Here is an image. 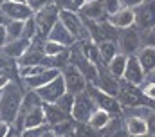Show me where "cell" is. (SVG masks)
<instances>
[{
	"label": "cell",
	"instance_id": "obj_13",
	"mask_svg": "<svg viewBox=\"0 0 155 137\" xmlns=\"http://www.w3.org/2000/svg\"><path fill=\"white\" fill-rule=\"evenodd\" d=\"M60 76V70L58 68H45V70H41L40 74L36 76H33V78H27V79H22V83H24V87L27 89V90H36V89H41V87H45L47 83H51L52 79H56Z\"/></svg>",
	"mask_w": 155,
	"mask_h": 137
},
{
	"label": "cell",
	"instance_id": "obj_31",
	"mask_svg": "<svg viewBox=\"0 0 155 137\" xmlns=\"http://www.w3.org/2000/svg\"><path fill=\"white\" fill-rule=\"evenodd\" d=\"M51 2H52V0H25V4H27V5H29L33 11H35V13H36V11H40L41 7L49 5Z\"/></svg>",
	"mask_w": 155,
	"mask_h": 137
},
{
	"label": "cell",
	"instance_id": "obj_34",
	"mask_svg": "<svg viewBox=\"0 0 155 137\" xmlns=\"http://www.w3.org/2000/svg\"><path fill=\"white\" fill-rule=\"evenodd\" d=\"M9 130H11V125L5 123V121H0V137H7Z\"/></svg>",
	"mask_w": 155,
	"mask_h": 137
},
{
	"label": "cell",
	"instance_id": "obj_3",
	"mask_svg": "<svg viewBox=\"0 0 155 137\" xmlns=\"http://www.w3.org/2000/svg\"><path fill=\"white\" fill-rule=\"evenodd\" d=\"M58 15H60V7L54 2H51L49 5L41 7L40 11L33 15V20L36 24V38H40V40L47 38V34L51 33V29L58 22Z\"/></svg>",
	"mask_w": 155,
	"mask_h": 137
},
{
	"label": "cell",
	"instance_id": "obj_17",
	"mask_svg": "<svg viewBox=\"0 0 155 137\" xmlns=\"http://www.w3.org/2000/svg\"><path fill=\"white\" fill-rule=\"evenodd\" d=\"M29 47H31V42H29V40L18 38V40H15V42H7V43L4 45V49H0V51H2V54H4L5 58L20 60V58L25 54V51H27Z\"/></svg>",
	"mask_w": 155,
	"mask_h": 137
},
{
	"label": "cell",
	"instance_id": "obj_6",
	"mask_svg": "<svg viewBox=\"0 0 155 137\" xmlns=\"http://www.w3.org/2000/svg\"><path fill=\"white\" fill-rule=\"evenodd\" d=\"M134 25L141 33L155 29V0H144L134 9Z\"/></svg>",
	"mask_w": 155,
	"mask_h": 137
},
{
	"label": "cell",
	"instance_id": "obj_9",
	"mask_svg": "<svg viewBox=\"0 0 155 137\" xmlns=\"http://www.w3.org/2000/svg\"><path fill=\"white\" fill-rule=\"evenodd\" d=\"M85 22H92V24H103L108 22V13L105 9L103 0H87V4L79 9L78 13Z\"/></svg>",
	"mask_w": 155,
	"mask_h": 137
},
{
	"label": "cell",
	"instance_id": "obj_32",
	"mask_svg": "<svg viewBox=\"0 0 155 137\" xmlns=\"http://www.w3.org/2000/svg\"><path fill=\"white\" fill-rule=\"evenodd\" d=\"M144 119H146V126H148V135L155 137V112L153 110H150L148 115H146Z\"/></svg>",
	"mask_w": 155,
	"mask_h": 137
},
{
	"label": "cell",
	"instance_id": "obj_26",
	"mask_svg": "<svg viewBox=\"0 0 155 137\" xmlns=\"http://www.w3.org/2000/svg\"><path fill=\"white\" fill-rule=\"evenodd\" d=\"M56 106H60L65 114H69L71 115V110H72V105H74V94H71V92H65L58 101L54 103Z\"/></svg>",
	"mask_w": 155,
	"mask_h": 137
},
{
	"label": "cell",
	"instance_id": "obj_30",
	"mask_svg": "<svg viewBox=\"0 0 155 137\" xmlns=\"http://www.w3.org/2000/svg\"><path fill=\"white\" fill-rule=\"evenodd\" d=\"M103 4H105V9H107L108 16H110V15H114V13H117V11L123 7L121 0H103Z\"/></svg>",
	"mask_w": 155,
	"mask_h": 137
},
{
	"label": "cell",
	"instance_id": "obj_19",
	"mask_svg": "<svg viewBox=\"0 0 155 137\" xmlns=\"http://www.w3.org/2000/svg\"><path fill=\"white\" fill-rule=\"evenodd\" d=\"M135 58L141 63V67H143L146 76H150L155 70V49L153 47H141V51L137 52Z\"/></svg>",
	"mask_w": 155,
	"mask_h": 137
},
{
	"label": "cell",
	"instance_id": "obj_37",
	"mask_svg": "<svg viewBox=\"0 0 155 137\" xmlns=\"http://www.w3.org/2000/svg\"><path fill=\"white\" fill-rule=\"evenodd\" d=\"M85 4H87V0H72V11H79Z\"/></svg>",
	"mask_w": 155,
	"mask_h": 137
},
{
	"label": "cell",
	"instance_id": "obj_14",
	"mask_svg": "<svg viewBox=\"0 0 155 137\" xmlns=\"http://www.w3.org/2000/svg\"><path fill=\"white\" fill-rule=\"evenodd\" d=\"M41 108H43V115H45V125L49 128H54V126H58V125H61V123H65V121L71 119V115L65 114L54 103H43Z\"/></svg>",
	"mask_w": 155,
	"mask_h": 137
},
{
	"label": "cell",
	"instance_id": "obj_4",
	"mask_svg": "<svg viewBox=\"0 0 155 137\" xmlns=\"http://www.w3.org/2000/svg\"><path fill=\"white\" fill-rule=\"evenodd\" d=\"M117 45H119V52H123L124 56H137V52L143 47L141 31L135 25L128 27V29H123L117 36Z\"/></svg>",
	"mask_w": 155,
	"mask_h": 137
},
{
	"label": "cell",
	"instance_id": "obj_43",
	"mask_svg": "<svg viewBox=\"0 0 155 137\" xmlns=\"http://www.w3.org/2000/svg\"><path fill=\"white\" fill-rule=\"evenodd\" d=\"M0 2H4V0H0Z\"/></svg>",
	"mask_w": 155,
	"mask_h": 137
},
{
	"label": "cell",
	"instance_id": "obj_18",
	"mask_svg": "<svg viewBox=\"0 0 155 137\" xmlns=\"http://www.w3.org/2000/svg\"><path fill=\"white\" fill-rule=\"evenodd\" d=\"M124 130L128 132L130 137H143L148 135V126L146 119L143 115H128L124 121Z\"/></svg>",
	"mask_w": 155,
	"mask_h": 137
},
{
	"label": "cell",
	"instance_id": "obj_7",
	"mask_svg": "<svg viewBox=\"0 0 155 137\" xmlns=\"http://www.w3.org/2000/svg\"><path fill=\"white\" fill-rule=\"evenodd\" d=\"M87 92H88L90 98L94 99L96 108L105 110V112H108L110 115H116V114H121V112H123V108H121V105L117 101V98L107 94V92H103V90L97 89L96 85H90V83H88V85H87Z\"/></svg>",
	"mask_w": 155,
	"mask_h": 137
},
{
	"label": "cell",
	"instance_id": "obj_21",
	"mask_svg": "<svg viewBox=\"0 0 155 137\" xmlns=\"http://www.w3.org/2000/svg\"><path fill=\"white\" fill-rule=\"evenodd\" d=\"M112 117L114 115H110L108 112H105V110H99V108H96V112L90 115V119H88V125L96 130V132H103L108 125H110V121H112Z\"/></svg>",
	"mask_w": 155,
	"mask_h": 137
},
{
	"label": "cell",
	"instance_id": "obj_36",
	"mask_svg": "<svg viewBox=\"0 0 155 137\" xmlns=\"http://www.w3.org/2000/svg\"><path fill=\"white\" fill-rule=\"evenodd\" d=\"M9 81H11V78L7 76V72H2V74H0V90H2Z\"/></svg>",
	"mask_w": 155,
	"mask_h": 137
},
{
	"label": "cell",
	"instance_id": "obj_8",
	"mask_svg": "<svg viewBox=\"0 0 155 137\" xmlns=\"http://www.w3.org/2000/svg\"><path fill=\"white\" fill-rule=\"evenodd\" d=\"M60 74H61V78H63V83H65V89H67V92H71V94H81V92H85L87 90V79L83 78V74L78 70L72 63H67L65 67L60 70Z\"/></svg>",
	"mask_w": 155,
	"mask_h": 137
},
{
	"label": "cell",
	"instance_id": "obj_11",
	"mask_svg": "<svg viewBox=\"0 0 155 137\" xmlns=\"http://www.w3.org/2000/svg\"><path fill=\"white\" fill-rule=\"evenodd\" d=\"M35 92L38 94V98L43 103H56L65 92H67V89H65V83H63L61 74H60L56 79H52L51 83H47V85L41 87V89H36Z\"/></svg>",
	"mask_w": 155,
	"mask_h": 137
},
{
	"label": "cell",
	"instance_id": "obj_39",
	"mask_svg": "<svg viewBox=\"0 0 155 137\" xmlns=\"http://www.w3.org/2000/svg\"><path fill=\"white\" fill-rule=\"evenodd\" d=\"M40 137H56V135H54V132H52V130L49 128L47 132H43V134H41V135H40Z\"/></svg>",
	"mask_w": 155,
	"mask_h": 137
},
{
	"label": "cell",
	"instance_id": "obj_27",
	"mask_svg": "<svg viewBox=\"0 0 155 137\" xmlns=\"http://www.w3.org/2000/svg\"><path fill=\"white\" fill-rule=\"evenodd\" d=\"M22 38H25V40H29V42H33V40L36 38V24H35L33 18H29V20L24 22V36H22Z\"/></svg>",
	"mask_w": 155,
	"mask_h": 137
},
{
	"label": "cell",
	"instance_id": "obj_24",
	"mask_svg": "<svg viewBox=\"0 0 155 137\" xmlns=\"http://www.w3.org/2000/svg\"><path fill=\"white\" fill-rule=\"evenodd\" d=\"M41 49H43V54H45L47 58L58 56V54H61V52L67 51V47H63V45H60V43H56V42H51V40H45Z\"/></svg>",
	"mask_w": 155,
	"mask_h": 137
},
{
	"label": "cell",
	"instance_id": "obj_25",
	"mask_svg": "<svg viewBox=\"0 0 155 137\" xmlns=\"http://www.w3.org/2000/svg\"><path fill=\"white\" fill-rule=\"evenodd\" d=\"M72 137H99V132H96L88 123H76Z\"/></svg>",
	"mask_w": 155,
	"mask_h": 137
},
{
	"label": "cell",
	"instance_id": "obj_41",
	"mask_svg": "<svg viewBox=\"0 0 155 137\" xmlns=\"http://www.w3.org/2000/svg\"><path fill=\"white\" fill-rule=\"evenodd\" d=\"M7 2H20V4H25V0H7Z\"/></svg>",
	"mask_w": 155,
	"mask_h": 137
},
{
	"label": "cell",
	"instance_id": "obj_1",
	"mask_svg": "<svg viewBox=\"0 0 155 137\" xmlns=\"http://www.w3.org/2000/svg\"><path fill=\"white\" fill-rule=\"evenodd\" d=\"M24 94L25 90H22V87L13 79L0 90V121H5L9 125L16 121Z\"/></svg>",
	"mask_w": 155,
	"mask_h": 137
},
{
	"label": "cell",
	"instance_id": "obj_12",
	"mask_svg": "<svg viewBox=\"0 0 155 137\" xmlns=\"http://www.w3.org/2000/svg\"><path fill=\"white\" fill-rule=\"evenodd\" d=\"M123 79H124V83H128V85H132V87H141V85L146 81V74H144V70H143L141 63L137 62L135 56H128Z\"/></svg>",
	"mask_w": 155,
	"mask_h": 137
},
{
	"label": "cell",
	"instance_id": "obj_15",
	"mask_svg": "<svg viewBox=\"0 0 155 137\" xmlns=\"http://www.w3.org/2000/svg\"><path fill=\"white\" fill-rule=\"evenodd\" d=\"M108 24L117 29V31H123V29H128V27H134V9L130 7H121L117 13L108 16Z\"/></svg>",
	"mask_w": 155,
	"mask_h": 137
},
{
	"label": "cell",
	"instance_id": "obj_16",
	"mask_svg": "<svg viewBox=\"0 0 155 137\" xmlns=\"http://www.w3.org/2000/svg\"><path fill=\"white\" fill-rule=\"evenodd\" d=\"M45 40H51V42H56V43H60V45H63V47H67V49H71V47H74L76 45V40H74V36L69 33L63 25H61V22L58 20L56 24H54V27L51 29V33L47 34V38Z\"/></svg>",
	"mask_w": 155,
	"mask_h": 137
},
{
	"label": "cell",
	"instance_id": "obj_38",
	"mask_svg": "<svg viewBox=\"0 0 155 137\" xmlns=\"http://www.w3.org/2000/svg\"><path fill=\"white\" fill-rule=\"evenodd\" d=\"M7 24V18H5V15L2 13V9H0V25H5Z\"/></svg>",
	"mask_w": 155,
	"mask_h": 137
},
{
	"label": "cell",
	"instance_id": "obj_28",
	"mask_svg": "<svg viewBox=\"0 0 155 137\" xmlns=\"http://www.w3.org/2000/svg\"><path fill=\"white\" fill-rule=\"evenodd\" d=\"M141 43H143V47H153L155 49V29L143 31L141 33Z\"/></svg>",
	"mask_w": 155,
	"mask_h": 137
},
{
	"label": "cell",
	"instance_id": "obj_42",
	"mask_svg": "<svg viewBox=\"0 0 155 137\" xmlns=\"http://www.w3.org/2000/svg\"><path fill=\"white\" fill-rule=\"evenodd\" d=\"M143 137H148V135H143Z\"/></svg>",
	"mask_w": 155,
	"mask_h": 137
},
{
	"label": "cell",
	"instance_id": "obj_29",
	"mask_svg": "<svg viewBox=\"0 0 155 137\" xmlns=\"http://www.w3.org/2000/svg\"><path fill=\"white\" fill-rule=\"evenodd\" d=\"M141 92H143V96H144V98H146L150 103H155V83H152V81L143 83Z\"/></svg>",
	"mask_w": 155,
	"mask_h": 137
},
{
	"label": "cell",
	"instance_id": "obj_35",
	"mask_svg": "<svg viewBox=\"0 0 155 137\" xmlns=\"http://www.w3.org/2000/svg\"><path fill=\"white\" fill-rule=\"evenodd\" d=\"M7 43V34H5V27L0 25V49H4V45Z\"/></svg>",
	"mask_w": 155,
	"mask_h": 137
},
{
	"label": "cell",
	"instance_id": "obj_2",
	"mask_svg": "<svg viewBox=\"0 0 155 137\" xmlns=\"http://www.w3.org/2000/svg\"><path fill=\"white\" fill-rule=\"evenodd\" d=\"M58 20L61 22V25H63L69 33L74 36L76 43L78 42L90 40V34H88V29H87V24H85V20L78 15V11H72V9H60Z\"/></svg>",
	"mask_w": 155,
	"mask_h": 137
},
{
	"label": "cell",
	"instance_id": "obj_33",
	"mask_svg": "<svg viewBox=\"0 0 155 137\" xmlns=\"http://www.w3.org/2000/svg\"><path fill=\"white\" fill-rule=\"evenodd\" d=\"M144 0H121L123 7H130V9H135L137 5H141Z\"/></svg>",
	"mask_w": 155,
	"mask_h": 137
},
{
	"label": "cell",
	"instance_id": "obj_23",
	"mask_svg": "<svg viewBox=\"0 0 155 137\" xmlns=\"http://www.w3.org/2000/svg\"><path fill=\"white\" fill-rule=\"evenodd\" d=\"M4 27H5V34H7V42H15L24 36V22L7 20V24Z\"/></svg>",
	"mask_w": 155,
	"mask_h": 137
},
{
	"label": "cell",
	"instance_id": "obj_22",
	"mask_svg": "<svg viewBox=\"0 0 155 137\" xmlns=\"http://www.w3.org/2000/svg\"><path fill=\"white\" fill-rule=\"evenodd\" d=\"M126 62H128V56H124L123 52H119L116 58L107 65L110 76H114L116 79H123V74H124V68H126Z\"/></svg>",
	"mask_w": 155,
	"mask_h": 137
},
{
	"label": "cell",
	"instance_id": "obj_10",
	"mask_svg": "<svg viewBox=\"0 0 155 137\" xmlns=\"http://www.w3.org/2000/svg\"><path fill=\"white\" fill-rule=\"evenodd\" d=\"M0 9L5 15L7 20H16V22H25L29 18H33L35 11L27 5V4H20V2H0Z\"/></svg>",
	"mask_w": 155,
	"mask_h": 137
},
{
	"label": "cell",
	"instance_id": "obj_40",
	"mask_svg": "<svg viewBox=\"0 0 155 137\" xmlns=\"http://www.w3.org/2000/svg\"><path fill=\"white\" fill-rule=\"evenodd\" d=\"M148 81H152V83H155V70L152 72V74H150V79H148Z\"/></svg>",
	"mask_w": 155,
	"mask_h": 137
},
{
	"label": "cell",
	"instance_id": "obj_20",
	"mask_svg": "<svg viewBox=\"0 0 155 137\" xmlns=\"http://www.w3.org/2000/svg\"><path fill=\"white\" fill-rule=\"evenodd\" d=\"M97 51H99V58L105 65H108L117 54H119V45L117 42L112 40H107V42H99L97 43Z\"/></svg>",
	"mask_w": 155,
	"mask_h": 137
},
{
	"label": "cell",
	"instance_id": "obj_5",
	"mask_svg": "<svg viewBox=\"0 0 155 137\" xmlns=\"http://www.w3.org/2000/svg\"><path fill=\"white\" fill-rule=\"evenodd\" d=\"M96 112V103L90 98V94L85 90L81 94L74 96V105H72V110H71V117L76 121V123H88L90 115Z\"/></svg>",
	"mask_w": 155,
	"mask_h": 137
}]
</instances>
